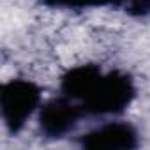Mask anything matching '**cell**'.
<instances>
[{"label":"cell","instance_id":"6da1fadb","mask_svg":"<svg viewBox=\"0 0 150 150\" xmlns=\"http://www.w3.org/2000/svg\"><path fill=\"white\" fill-rule=\"evenodd\" d=\"M136 88L132 80L124 72H103L92 65L78 92V104L85 113L115 115L122 113L134 99Z\"/></svg>","mask_w":150,"mask_h":150},{"label":"cell","instance_id":"7a4b0ae2","mask_svg":"<svg viewBox=\"0 0 150 150\" xmlns=\"http://www.w3.org/2000/svg\"><path fill=\"white\" fill-rule=\"evenodd\" d=\"M41 103V90L28 80H11L0 92V110L4 124L11 132H18L34 115Z\"/></svg>","mask_w":150,"mask_h":150},{"label":"cell","instance_id":"3957f363","mask_svg":"<svg viewBox=\"0 0 150 150\" xmlns=\"http://www.w3.org/2000/svg\"><path fill=\"white\" fill-rule=\"evenodd\" d=\"M83 113H85L83 108L67 96L60 99H53L41 108V115H39L41 131L50 138H60L78 124Z\"/></svg>","mask_w":150,"mask_h":150},{"label":"cell","instance_id":"277c9868","mask_svg":"<svg viewBox=\"0 0 150 150\" xmlns=\"http://www.w3.org/2000/svg\"><path fill=\"white\" fill-rule=\"evenodd\" d=\"M81 145L85 148H134L138 146V132L132 125L124 122H110L104 124L81 138Z\"/></svg>","mask_w":150,"mask_h":150},{"label":"cell","instance_id":"5b68a950","mask_svg":"<svg viewBox=\"0 0 150 150\" xmlns=\"http://www.w3.org/2000/svg\"><path fill=\"white\" fill-rule=\"evenodd\" d=\"M50 7H65V9H88V7H108V6H124L129 0H42Z\"/></svg>","mask_w":150,"mask_h":150}]
</instances>
